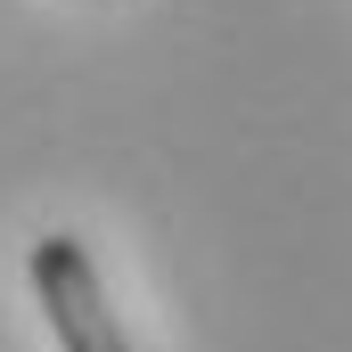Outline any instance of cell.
I'll return each instance as SVG.
<instances>
[{"instance_id": "1", "label": "cell", "mask_w": 352, "mask_h": 352, "mask_svg": "<svg viewBox=\"0 0 352 352\" xmlns=\"http://www.w3.org/2000/svg\"><path fill=\"white\" fill-rule=\"evenodd\" d=\"M25 278H33V303H41L50 344H58V352H131L115 303H107V287H98V263H90V246L74 238V230L33 238Z\"/></svg>"}]
</instances>
